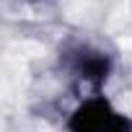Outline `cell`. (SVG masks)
Segmentation results:
<instances>
[{
	"instance_id": "6da1fadb",
	"label": "cell",
	"mask_w": 132,
	"mask_h": 132,
	"mask_svg": "<svg viewBox=\"0 0 132 132\" xmlns=\"http://www.w3.org/2000/svg\"><path fill=\"white\" fill-rule=\"evenodd\" d=\"M70 132H132V122L104 96L86 98L68 122Z\"/></svg>"
},
{
	"instance_id": "7a4b0ae2",
	"label": "cell",
	"mask_w": 132,
	"mask_h": 132,
	"mask_svg": "<svg viewBox=\"0 0 132 132\" xmlns=\"http://www.w3.org/2000/svg\"><path fill=\"white\" fill-rule=\"evenodd\" d=\"M75 70H78V75H80L83 80L98 86V83H104V78H106V73H109V60H106L104 54H98V52H86V54L78 57Z\"/></svg>"
}]
</instances>
